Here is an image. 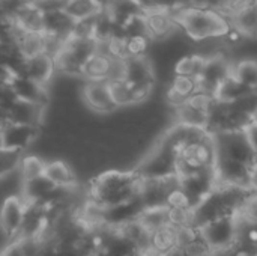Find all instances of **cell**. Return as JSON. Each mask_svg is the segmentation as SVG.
Segmentation results:
<instances>
[{
	"mask_svg": "<svg viewBox=\"0 0 257 256\" xmlns=\"http://www.w3.org/2000/svg\"><path fill=\"white\" fill-rule=\"evenodd\" d=\"M142 177L136 170H105L89 183L87 198L105 208L139 199Z\"/></svg>",
	"mask_w": 257,
	"mask_h": 256,
	"instance_id": "1",
	"label": "cell"
},
{
	"mask_svg": "<svg viewBox=\"0 0 257 256\" xmlns=\"http://www.w3.org/2000/svg\"><path fill=\"white\" fill-rule=\"evenodd\" d=\"M170 12L179 30L194 42L224 39L230 30L229 18L217 9H202L184 3Z\"/></svg>",
	"mask_w": 257,
	"mask_h": 256,
	"instance_id": "2",
	"label": "cell"
},
{
	"mask_svg": "<svg viewBox=\"0 0 257 256\" xmlns=\"http://www.w3.org/2000/svg\"><path fill=\"white\" fill-rule=\"evenodd\" d=\"M215 160L212 134L202 130L178 151L175 157V174L181 180L197 174L214 172Z\"/></svg>",
	"mask_w": 257,
	"mask_h": 256,
	"instance_id": "3",
	"label": "cell"
},
{
	"mask_svg": "<svg viewBox=\"0 0 257 256\" xmlns=\"http://www.w3.org/2000/svg\"><path fill=\"white\" fill-rule=\"evenodd\" d=\"M215 155L220 161H229L247 167L251 174L257 169V154L245 131L212 134Z\"/></svg>",
	"mask_w": 257,
	"mask_h": 256,
	"instance_id": "4",
	"label": "cell"
},
{
	"mask_svg": "<svg viewBox=\"0 0 257 256\" xmlns=\"http://www.w3.org/2000/svg\"><path fill=\"white\" fill-rule=\"evenodd\" d=\"M26 216V202L21 196H8L0 205V231L8 238H17Z\"/></svg>",
	"mask_w": 257,
	"mask_h": 256,
	"instance_id": "5",
	"label": "cell"
},
{
	"mask_svg": "<svg viewBox=\"0 0 257 256\" xmlns=\"http://www.w3.org/2000/svg\"><path fill=\"white\" fill-rule=\"evenodd\" d=\"M143 15H145V23H146V30L152 42L167 41L176 33V30H179L172 12L167 9L145 8Z\"/></svg>",
	"mask_w": 257,
	"mask_h": 256,
	"instance_id": "6",
	"label": "cell"
},
{
	"mask_svg": "<svg viewBox=\"0 0 257 256\" xmlns=\"http://www.w3.org/2000/svg\"><path fill=\"white\" fill-rule=\"evenodd\" d=\"M45 107L47 106L38 103L15 98L12 104L6 109L8 121L9 124H21V125H32L41 128L45 116Z\"/></svg>",
	"mask_w": 257,
	"mask_h": 256,
	"instance_id": "7",
	"label": "cell"
},
{
	"mask_svg": "<svg viewBox=\"0 0 257 256\" xmlns=\"http://www.w3.org/2000/svg\"><path fill=\"white\" fill-rule=\"evenodd\" d=\"M39 133H41L39 127L21 125V124H8L2 131L3 148L24 154L36 142Z\"/></svg>",
	"mask_w": 257,
	"mask_h": 256,
	"instance_id": "8",
	"label": "cell"
},
{
	"mask_svg": "<svg viewBox=\"0 0 257 256\" xmlns=\"http://www.w3.org/2000/svg\"><path fill=\"white\" fill-rule=\"evenodd\" d=\"M83 100L86 106L96 113H111L117 110L110 98L107 81H86L83 86Z\"/></svg>",
	"mask_w": 257,
	"mask_h": 256,
	"instance_id": "9",
	"label": "cell"
},
{
	"mask_svg": "<svg viewBox=\"0 0 257 256\" xmlns=\"http://www.w3.org/2000/svg\"><path fill=\"white\" fill-rule=\"evenodd\" d=\"M56 72L54 59L45 53L24 60L23 75L33 80L35 83L47 88Z\"/></svg>",
	"mask_w": 257,
	"mask_h": 256,
	"instance_id": "10",
	"label": "cell"
},
{
	"mask_svg": "<svg viewBox=\"0 0 257 256\" xmlns=\"http://www.w3.org/2000/svg\"><path fill=\"white\" fill-rule=\"evenodd\" d=\"M74 24L75 21L63 9L44 12L42 26H44V35L47 36H56L66 42L72 36Z\"/></svg>",
	"mask_w": 257,
	"mask_h": 256,
	"instance_id": "11",
	"label": "cell"
},
{
	"mask_svg": "<svg viewBox=\"0 0 257 256\" xmlns=\"http://www.w3.org/2000/svg\"><path fill=\"white\" fill-rule=\"evenodd\" d=\"M230 27L238 30L244 38H257V2L250 0L247 5L227 17Z\"/></svg>",
	"mask_w": 257,
	"mask_h": 256,
	"instance_id": "12",
	"label": "cell"
},
{
	"mask_svg": "<svg viewBox=\"0 0 257 256\" xmlns=\"http://www.w3.org/2000/svg\"><path fill=\"white\" fill-rule=\"evenodd\" d=\"M196 92H197L196 78L185 77V75H173L166 91V101L172 109H178L182 104H185Z\"/></svg>",
	"mask_w": 257,
	"mask_h": 256,
	"instance_id": "13",
	"label": "cell"
},
{
	"mask_svg": "<svg viewBox=\"0 0 257 256\" xmlns=\"http://www.w3.org/2000/svg\"><path fill=\"white\" fill-rule=\"evenodd\" d=\"M11 89H12L14 95L20 100L38 103L42 106H47V103H48L47 88L35 83L33 80H30L24 75H15L11 83Z\"/></svg>",
	"mask_w": 257,
	"mask_h": 256,
	"instance_id": "14",
	"label": "cell"
},
{
	"mask_svg": "<svg viewBox=\"0 0 257 256\" xmlns=\"http://www.w3.org/2000/svg\"><path fill=\"white\" fill-rule=\"evenodd\" d=\"M44 177L56 187H75L77 186V175L74 169L60 158L54 160H45L44 167Z\"/></svg>",
	"mask_w": 257,
	"mask_h": 256,
	"instance_id": "15",
	"label": "cell"
},
{
	"mask_svg": "<svg viewBox=\"0 0 257 256\" xmlns=\"http://www.w3.org/2000/svg\"><path fill=\"white\" fill-rule=\"evenodd\" d=\"M126 81L131 84L155 83V69L149 56L126 59Z\"/></svg>",
	"mask_w": 257,
	"mask_h": 256,
	"instance_id": "16",
	"label": "cell"
},
{
	"mask_svg": "<svg viewBox=\"0 0 257 256\" xmlns=\"http://www.w3.org/2000/svg\"><path fill=\"white\" fill-rule=\"evenodd\" d=\"M15 45L24 59L35 57L45 53V35L41 32H29L20 27L15 38Z\"/></svg>",
	"mask_w": 257,
	"mask_h": 256,
	"instance_id": "17",
	"label": "cell"
},
{
	"mask_svg": "<svg viewBox=\"0 0 257 256\" xmlns=\"http://www.w3.org/2000/svg\"><path fill=\"white\" fill-rule=\"evenodd\" d=\"M42 18H44V12L36 6V3L33 2H26L21 9L17 12L15 15V23L29 32H41L44 33V26H42Z\"/></svg>",
	"mask_w": 257,
	"mask_h": 256,
	"instance_id": "18",
	"label": "cell"
},
{
	"mask_svg": "<svg viewBox=\"0 0 257 256\" xmlns=\"http://www.w3.org/2000/svg\"><path fill=\"white\" fill-rule=\"evenodd\" d=\"M205 63H206V54L203 53L184 54L175 62L173 75H185V77L197 78L202 74Z\"/></svg>",
	"mask_w": 257,
	"mask_h": 256,
	"instance_id": "19",
	"label": "cell"
},
{
	"mask_svg": "<svg viewBox=\"0 0 257 256\" xmlns=\"http://www.w3.org/2000/svg\"><path fill=\"white\" fill-rule=\"evenodd\" d=\"M63 11L74 21H81L93 18L99 12H102V5L101 0H66Z\"/></svg>",
	"mask_w": 257,
	"mask_h": 256,
	"instance_id": "20",
	"label": "cell"
},
{
	"mask_svg": "<svg viewBox=\"0 0 257 256\" xmlns=\"http://www.w3.org/2000/svg\"><path fill=\"white\" fill-rule=\"evenodd\" d=\"M151 244L161 252L163 255H169L178 249V228L166 223L151 234Z\"/></svg>",
	"mask_w": 257,
	"mask_h": 256,
	"instance_id": "21",
	"label": "cell"
},
{
	"mask_svg": "<svg viewBox=\"0 0 257 256\" xmlns=\"http://www.w3.org/2000/svg\"><path fill=\"white\" fill-rule=\"evenodd\" d=\"M110 59L111 57L102 54H93L92 57H89L83 65L81 78H84L86 81H107Z\"/></svg>",
	"mask_w": 257,
	"mask_h": 256,
	"instance_id": "22",
	"label": "cell"
},
{
	"mask_svg": "<svg viewBox=\"0 0 257 256\" xmlns=\"http://www.w3.org/2000/svg\"><path fill=\"white\" fill-rule=\"evenodd\" d=\"M107 86H108L110 98L116 109L130 107V106L137 104L134 84L123 80V81H110V83H107Z\"/></svg>",
	"mask_w": 257,
	"mask_h": 256,
	"instance_id": "23",
	"label": "cell"
},
{
	"mask_svg": "<svg viewBox=\"0 0 257 256\" xmlns=\"http://www.w3.org/2000/svg\"><path fill=\"white\" fill-rule=\"evenodd\" d=\"M248 92L250 91L241 81H238L230 72V75H227L220 83V86L217 88V91L214 94V98L217 101H220V103H235L239 98H242L244 95H247Z\"/></svg>",
	"mask_w": 257,
	"mask_h": 256,
	"instance_id": "24",
	"label": "cell"
},
{
	"mask_svg": "<svg viewBox=\"0 0 257 256\" xmlns=\"http://www.w3.org/2000/svg\"><path fill=\"white\" fill-rule=\"evenodd\" d=\"M232 75L241 81L248 91H257V59H241L233 62Z\"/></svg>",
	"mask_w": 257,
	"mask_h": 256,
	"instance_id": "25",
	"label": "cell"
},
{
	"mask_svg": "<svg viewBox=\"0 0 257 256\" xmlns=\"http://www.w3.org/2000/svg\"><path fill=\"white\" fill-rule=\"evenodd\" d=\"M53 59H54L56 71H59L65 75H71V77H81L83 63L65 45L59 50V53Z\"/></svg>",
	"mask_w": 257,
	"mask_h": 256,
	"instance_id": "26",
	"label": "cell"
},
{
	"mask_svg": "<svg viewBox=\"0 0 257 256\" xmlns=\"http://www.w3.org/2000/svg\"><path fill=\"white\" fill-rule=\"evenodd\" d=\"M139 223L149 232L152 234L158 228L164 226L169 223L167 217V207H152V208H143L142 213L137 216Z\"/></svg>",
	"mask_w": 257,
	"mask_h": 256,
	"instance_id": "27",
	"label": "cell"
},
{
	"mask_svg": "<svg viewBox=\"0 0 257 256\" xmlns=\"http://www.w3.org/2000/svg\"><path fill=\"white\" fill-rule=\"evenodd\" d=\"M44 167H45V160H42L41 157L24 155L17 170L20 174L21 183L26 184L29 181H33L36 178L44 177Z\"/></svg>",
	"mask_w": 257,
	"mask_h": 256,
	"instance_id": "28",
	"label": "cell"
},
{
	"mask_svg": "<svg viewBox=\"0 0 257 256\" xmlns=\"http://www.w3.org/2000/svg\"><path fill=\"white\" fill-rule=\"evenodd\" d=\"M65 47L84 65V62L96 54V39H80V38H69L65 42Z\"/></svg>",
	"mask_w": 257,
	"mask_h": 256,
	"instance_id": "29",
	"label": "cell"
},
{
	"mask_svg": "<svg viewBox=\"0 0 257 256\" xmlns=\"http://www.w3.org/2000/svg\"><path fill=\"white\" fill-rule=\"evenodd\" d=\"M236 217H239L248 223L257 225V190L248 187L244 192V196L241 199Z\"/></svg>",
	"mask_w": 257,
	"mask_h": 256,
	"instance_id": "30",
	"label": "cell"
},
{
	"mask_svg": "<svg viewBox=\"0 0 257 256\" xmlns=\"http://www.w3.org/2000/svg\"><path fill=\"white\" fill-rule=\"evenodd\" d=\"M152 39L148 35H130L126 36V59L149 56Z\"/></svg>",
	"mask_w": 257,
	"mask_h": 256,
	"instance_id": "31",
	"label": "cell"
},
{
	"mask_svg": "<svg viewBox=\"0 0 257 256\" xmlns=\"http://www.w3.org/2000/svg\"><path fill=\"white\" fill-rule=\"evenodd\" d=\"M23 157H24L23 152L12 151L8 148H2L0 149V180H3L11 172L17 170Z\"/></svg>",
	"mask_w": 257,
	"mask_h": 256,
	"instance_id": "32",
	"label": "cell"
},
{
	"mask_svg": "<svg viewBox=\"0 0 257 256\" xmlns=\"http://www.w3.org/2000/svg\"><path fill=\"white\" fill-rule=\"evenodd\" d=\"M126 80V59H110L107 83Z\"/></svg>",
	"mask_w": 257,
	"mask_h": 256,
	"instance_id": "33",
	"label": "cell"
},
{
	"mask_svg": "<svg viewBox=\"0 0 257 256\" xmlns=\"http://www.w3.org/2000/svg\"><path fill=\"white\" fill-rule=\"evenodd\" d=\"M220 2L221 0H187L190 6L194 8H202V9H220Z\"/></svg>",
	"mask_w": 257,
	"mask_h": 256,
	"instance_id": "34",
	"label": "cell"
},
{
	"mask_svg": "<svg viewBox=\"0 0 257 256\" xmlns=\"http://www.w3.org/2000/svg\"><path fill=\"white\" fill-rule=\"evenodd\" d=\"M0 256H26L24 255V250L20 244V241L14 240V243H11L2 253Z\"/></svg>",
	"mask_w": 257,
	"mask_h": 256,
	"instance_id": "35",
	"label": "cell"
},
{
	"mask_svg": "<svg viewBox=\"0 0 257 256\" xmlns=\"http://www.w3.org/2000/svg\"><path fill=\"white\" fill-rule=\"evenodd\" d=\"M245 134H247V137H248V140H250V143H251V146H253V149L256 151L257 154V125L253 122L247 130H245Z\"/></svg>",
	"mask_w": 257,
	"mask_h": 256,
	"instance_id": "36",
	"label": "cell"
},
{
	"mask_svg": "<svg viewBox=\"0 0 257 256\" xmlns=\"http://www.w3.org/2000/svg\"><path fill=\"white\" fill-rule=\"evenodd\" d=\"M9 124L8 121V115L3 109H0V131H3V128Z\"/></svg>",
	"mask_w": 257,
	"mask_h": 256,
	"instance_id": "37",
	"label": "cell"
},
{
	"mask_svg": "<svg viewBox=\"0 0 257 256\" xmlns=\"http://www.w3.org/2000/svg\"><path fill=\"white\" fill-rule=\"evenodd\" d=\"M250 187L257 190V169L251 174V181H250Z\"/></svg>",
	"mask_w": 257,
	"mask_h": 256,
	"instance_id": "38",
	"label": "cell"
},
{
	"mask_svg": "<svg viewBox=\"0 0 257 256\" xmlns=\"http://www.w3.org/2000/svg\"><path fill=\"white\" fill-rule=\"evenodd\" d=\"M3 148V134H2V131H0V149Z\"/></svg>",
	"mask_w": 257,
	"mask_h": 256,
	"instance_id": "39",
	"label": "cell"
},
{
	"mask_svg": "<svg viewBox=\"0 0 257 256\" xmlns=\"http://www.w3.org/2000/svg\"><path fill=\"white\" fill-rule=\"evenodd\" d=\"M27 2H39V0H27Z\"/></svg>",
	"mask_w": 257,
	"mask_h": 256,
	"instance_id": "40",
	"label": "cell"
},
{
	"mask_svg": "<svg viewBox=\"0 0 257 256\" xmlns=\"http://www.w3.org/2000/svg\"><path fill=\"white\" fill-rule=\"evenodd\" d=\"M251 256H257V252H254V253H253V255Z\"/></svg>",
	"mask_w": 257,
	"mask_h": 256,
	"instance_id": "41",
	"label": "cell"
}]
</instances>
